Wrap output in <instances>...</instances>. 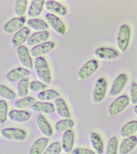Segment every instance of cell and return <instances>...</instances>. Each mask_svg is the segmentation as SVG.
<instances>
[{
  "label": "cell",
  "instance_id": "1",
  "mask_svg": "<svg viewBox=\"0 0 137 154\" xmlns=\"http://www.w3.org/2000/svg\"><path fill=\"white\" fill-rule=\"evenodd\" d=\"M34 69L38 79L42 82L49 85L51 76L46 60L43 57L36 58L34 61Z\"/></svg>",
  "mask_w": 137,
  "mask_h": 154
},
{
  "label": "cell",
  "instance_id": "2",
  "mask_svg": "<svg viewBox=\"0 0 137 154\" xmlns=\"http://www.w3.org/2000/svg\"><path fill=\"white\" fill-rule=\"evenodd\" d=\"M130 36V29L128 25H121L119 29L116 38L117 47L121 52L123 53L127 49Z\"/></svg>",
  "mask_w": 137,
  "mask_h": 154
},
{
  "label": "cell",
  "instance_id": "3",
  "mask_svg": "<svg viewBox=\"0 0 137 154\" xmlns=\"http://www.w3.org/2000/svg\"><path fill=\"white\" fill-rule=\"evenodd\" d=\"M129 98L126 95H122L117 97L108 107V115L114 116L121 112L129 104Z\"/></svg>",
  "mask_w": 137,
  "mask_h": 154
},
{
  "label": "cell",
  "instance_id": "4",
  "mask_svg": "<svg viewBox=\"0 0 137 154\" xmlns=\"http://www.w3.org/2000/svg\"><path fill=\"white\" fill-rule=\"evenodd\" d=\"M1 135L5 139L10 141H22L27 138V134L23 130L18 128H9L3 129Z\"/></svg>",
  "mask_w": 137,
  "mask_h": 154
},
{
  "label": "cell",
  "instance_id": "5",
  "mask_svg": "<svg viewBox=\"0 0 137 154\" xmlns=\"http://www.w3.org/2000/svg\"><path fill=\"white\" fill-rule=\"evenodd\" d=\"M107 88L106 80L101 78L96 82L92 94V101L95 104L101 102L105 97Z\"/></svg>",
  "mask_w": 137,
  "mask_h": 154
},
{
  "label": "cell",
  "instance_id": "6",
  "mask_svg": "<svg viewBox=\"0 0 137 154\" xmlns=\"http://www.w3.org/2000/svg\"><path fill=\"white\" fill-rule=\"evenodd\" d=\"M45 19L48 26H50L55 33L62 37L64 35L65 26L58 17L49 13L45 15Z\"/></svg>",
  "mask_w": 137,
  "mask_h": 154
},
{
  "label": "cell",
  "instance_id": "7",
  "mask_svg": "<svg viewBox=\"0 0 137 154\" xmlns=\"http://www.w3.org/2000/svg\"><path fill=\"white\" fill-rule=\"evenodd\" d=\"M98 66V63L95 60H91L88 61L78 72V79L80 80L88 79L96 72Z\"/></svg>",
  "mask_w": 137,
  "mask_h": 154
},
{
  "label": "cell",
  "instance_id": "8",
  "mask_svg": "<svg viewBox=\"0 0 137 154\" xmlns=\"http://www.w3.org/2000/svg\"><path fill=\"white\" fill-rule=\"evenodd\" d=\"M94 56L98 60L103 61H113L119 56L118 53L113 48H101L95 51Z\"/></svg>",
  "mask_w": 137,
  "mask_h": 154
},
{
  "label": "cell",
  "instance_id": "9",
  "mask_svg": "<svg viewBox=\"0 0 137 154\" xmlns=\"http://www.w3.org/2000/svg\"><path fill=\"white\" fill-rule=\"evenodd\" d=\"M26 19L24 17H17L8 21L3 27L4 33L11 35L18 31L22 28L26 23Z\"/></svg>",
  "mask_w": 137,
  "mask_h": 154
},
{
  "label": "cell",
  "instance_id": "10",
  "mask_svg": "<svg viewBox=\"0 0 137 154\" xmlns=\"http://www.w3.org/2000/svg\"><path fill=\"white\" fill-rule=\"evenodd\" d=\"M16 53L17 56L21 64L26 69H32L33 63L27 48L25 46L21 45L17 48Z\"/></svg>",
  "mask_w": 137,
  "mask_h": 154
},
{
  "label": "cell",
  "instance_id": "11",
  "mask_svg": "<svg viewBox=\"0 0 137 154\" xmlns=\"http://www.w3.org/2000/svg\"><path fill=\"white\" fill-rule=\"evenodd\" d=\"M127 77L126 74L119 75L114 79L109 90L110 97H114L119 94L123 90L127 82Z\"/></svg>",
  "mask_w": 137,
  "mask_h": 154
},
{
  "label": "cell",
  "instance_id": "12",
  "mask_svg": "<svg viewBox=\"0 0 137 154\" xmlns=\"http://www.w3.org/2000/svg\"><path fill=\"white\" fill-rule=\"evenodd\" d=\"M55 43L51 42H45L33 47L30 50L31 56L33 58L42 57L48 54L54 49Z\"/></svg>",
  "mask_w": 137,
  "mask_h": 154
},
{
  "label": "cell",
  "instance_id": "13",
  "mask_svg": "<svg viewBox=\"0 0 137 154\" xmlns=\"http://www.w3.org/2000/svg\"><path fill=\"white\" fill-rule=\"evenodd\" d=\"M46 10L50 14L56 16L64 17L67 14V10L63 5L54 1H47L44 3Z\"/></svg>",
  "mask_w": 137,
  "mask_h": 154
},
{
  "label": "cell",
  "instance_id": "14",
  "mask_svg": "<svg viewBox=\"0 0 137 154\" xmlns=\"http://www.w3.org/2000/svg\"><path fill=\"white\" fill-rule=\"evenodd\" d=\"M30 34V29L24 27L19 30L13 36L11 41L12 46L14 49L17 48L23 44L28 39Z\"/></svg>",
  "mask_w": 137,
  "mask_h": 154
},
{
  "label": "cell",
  "instance_id": "15",
  "mask_svg": "<svg viewBox=\"0 0 137 154\" xmlns=\"http://www.w3.org/2000/svg\"><path fill=\"white\" fill-rule=\"evenodd\" d=\"M31 74L28 69L23 67H19L10 71L6 76V79L9 83L16 82Z\"/></svg>",
  "mask_w": 137,
  "mask_h": 154
},
{
  "label": "cell",
  "instance_id": "16",
  "mask_svg": "<svg viewBox=\"0 0 137 154\" xmlns=\"http://www.w3.org/2000/svg\"><path fill=\"white\" fill-rule=\"evenodd\" d=\"M36 123L43 135L46 137L52 136L53 134L52 127L42 114L39 113L37 116Z\"/></svg>",
  "mask_w": 137,
  "mask_h": 154
},
{
  "label": "cell",
  "instance_id": "17",
  "mask_svg": "<svg viewBox=\"0 0 137 154\" xmlns=\"http://www.w3.org/2000/svg\"><path fill=\"white\" fill-rule=\"evenodd\" d=\"M32 116L29 112L22 110L14 109L9 112L8 117L13 122L22 123L28 121Z\"/></svg>",
  "mask_w": 137,
  "mask_h": 154
},
{
  "label": "cell",
  "instance_id": "18",
  "mask_svg": "<svg viewBox=\"0 0 137 154\" xmlns=\"http://www.w3.org/2000/svg\"><path fill=\"white\" fill-rule=\"evenodd\" d=\"M50 37V34L47 31L35 32L27 39V45L30 47L36 46L46 42Z\"/></svg>",
  "mask_w": 137,
  "mask_h": 154
},
{
  "label": "cell",
  "instance_id": "19",
  "mask_svg": "<svg viewBox=\"0 0 137 154\" xmlns=\"http://www.w3.org/2000/svg\"><path fill=\"white\" fill-rule=\"evenodd\" d=\"M74 140V134L72 130H68L64 132L61 145L62 150L66 154L69 153L72 151Z\"/></svg>",
  "mask_w": 137,
  "mask_h": 154
},
{
  "label": "cell",
  "instance_id": "20",
  "mask_svg": "<svg viewBox=\"0 0 137 154\" xmlns=\"http://www.w3.org/2000/svg\"><path fill=\"white\" fill-rule=\"evenodd\" d=\"M31 109L33 111L46 114H53L55 111L54 104L49 102H35Z\"/></svg>",
  "mask_w": 137,
  "mask_h": 154
},
{
  "label": "cell",
  "instance_id": "21",
  "mask_svg": "<svg viewBox=\"0 0 137 154\" xmlns=\"http://www.w3.org/2000/svg\"><path fill=\"white\" fill-rule=\"evenodd\" d=\"M55 110L58 115L63 119H70L71 115L69 109L64 100L61 97L55 100L54 102Z\"/></svg>",
  "mask_w": 137,
  "mask_h": 154
},
{
  "label": "cell",
  "instance_id": "22",
  "mask_svg": "<svg viewBox=\"0 0 137 154\" xmlns=\"http://www.w3.org/2000/svg\"><path fill=\"white\" fill-rule=\"evenodd\" d=\"M137 140L135 136L132 135L125 138L120 144L119 154H128L135 147Z\"/></svg>",
  "mask_w": 137,
  "mask_h": 154
},
{
  "label": "cell",
  "instance_id": "23",
  "mask_svg": "<svg viewBox=\"0 0 137 154\" xmlns=\"http://www.w3.org/2000/svg\"><path fill=\"white\" fill-rule=\"evenodd\" d=\"M89 139L91 146L97 154H102L104 151L103 140L99 135L93 132L90 133Z\"/></svg>",
  "mask_w": 137,
  "mask_h": 154
},
{
  "label": "cell",
  "instance_id": "24",
  "mask_svg": "<svg viewBox=\"0 0 137 154\" xmlns=\"http://www.w3.org/2000/svg\"><path fill=\"white\" fill-rule=\"evenodd\" d=\"M49 142L48 138H41L36 141L29 152V154H42Z\"/></svg>",
  "mask_w": 137,
  "mask_h": 154
},
{
  "label": "cell",
  "instance_id": "25",
  "mask_svg": "<svg viewBox=\"0 0 137 154\" xmlns=\"http://www.w3.org/2000/svg\"><path fill=\"white\" fill-rule=\"evenodd\" d=\"M44 1L43 0H34L32 1L27 11L29 18H35L39 16L42 10Z\"/></svg>",
  "mask_w": 137,
  "mask_h": 154
},
{
  "label": "cell",
  "instance_id": "26",
  "mask_svg": "<svg viewBox=\"0 0 137 154\" xmlns=\"http://www.w3.org/2000/svg\"><path fill=\"white\" fill-rule=\"evenodd\" d=\"M137 131V122L133 120L129 122L120 130V135L121 138H126L134 134Z\"/></svg>",
  "mask_w": 137,
  "mask_h": 154
},
{
  "label": "cell",
  "instance_id": "27",
  "mask_svg": "<svg viewBox=\"0 0 137 154\" xmlns=\"http://www.w3.org/2000/svg\"><path fill=\"white\" fill-rule=\"evenodd\" d=\"M27 25L28 29L36 32L46 31L49 26L44 20L40 19H31L27 21Z\"/></svg>",
  "mask_w": 137,
  "mask_h": 154
},
{
  "label": "cell",
  "instance_id": "28",
  "mask_svg": "<svg viewBox=\"0 0 137 154\" xmlns=\"http://www.w3.org/2000/svg\"><path fill=\"white\" fill-rule=\"evenodd\" d=\"M60 96V94L56 90L50 89L39 92L37 96V98L40 102H49L55 100Z\"/></svg>",
  "mask_w": 137,
  "mask_h": 154
},
{
  "label": "cell",
  "instance_id": "29",
  "mask_svg": "<svg viewBox=\"0 0 137 154\" xmlns=\"http://www.w3.org/2000/svg\"><path fill=\"white\" fill-rule=\"evenodd\" d=\"M74 126V121L70 119H64L58 122L55 125V131L61 133L71 129Z\"/></svg>",
  "mask_w": 137,
  "mask_h": 154
},
{
  "label": "cell",
  "instance_id": "30",
  "mask_svg": "<svg viewBox=\"0 0 137 154\" xmlns=\"http://www.w3.org/2000/svg\"><path fill=\"white\" fill-rule=\"evenodd\" d=\"M29 82V78L28 77L23 78L19 81L17 87V94L20 98H23L27 96Z\"/></svg>",
  "mask_w": 137,
  "mask_h": 154
},
{
  "label": "cell",
  "instance_id": "31",
  "mask_svg": "<svg viewBox=\"0 0 137 154\" xmlns=\"http://www.w3.org/2000/svg\"><path fill=\"white\" fill-rule=\"evenodd\" d=\"M35 102V99L33 97H26L17 101L14 104V107L17 109H26L33 105Z\"/></svg>",
  "mask_w": 137,
  "mask_h": 154
},
{
  "label": "cell",
  "instance_id": "32",
  "mask_svg": "<svg viewBox=\"0 0 137 154\" xmlns=\"http://www.w3.org/2000/svg\"><path fill=\"white\" fill-rule=\"evenodd\" d=\"M16 97V94L5 85L0 84V97L8 100H13Z\"/></svg>",
  "mask_w": 137,
  "mask_h": 154
},
{
  "label": "cell",
  "instance_id": "33",
  "mask_svg": "<svg viewBox=\"0 0 137 154\" xmlns=\"http://www.w3.org/2000/svg\"><path fill=\"white\" fill-rule=\"evenodd\" d=\"M27 1L18 0L15 1L14 13L17 17H23L25 14L27 5Z\"/></svg>",
  "mask_w": 137,
  "mask_h": 154
},
{
  "label": "cell",
  "instance_id": "34",
  "mask_svg": "<svg viewBox=\"0 0 137 154\" xmlns=\"http://www.w3.org/2000/svg\"><path fill=\"white\" fill-rule=\"evenodd\" d=\"M118 141L116 137L111 138L108 141L105 150V154H117Z\"/></svg>",
  "mask_w": 137,
  "mask_h": 154
},
{
  "label": "cell",
  "instance_id": "35",
  "mask_svg": "<svg viewBox=\"0 0 137 154\" xmlns=\"http://www.w3.org/2000/svg\"><path fill=\"white\" fill-rule=\"evenodd\" d=\"M49 86L47 84L41 82L33 81L31 82L29 85L28 88L32 92H41L48 88Z\"/></svg>",
  "mask_w": 137,
  "mask_h": 154
},
{
  "label": "cell",
  "instance_id": "36",
  "mask_svg": "<svg viewBox=\"0 0 137 154\" xmlns=\"http://www.w3.org/2000/svg\"><path fill=\"white\" fill-rule=\"evenodd\" d=\"M8 115V106L4 100H0V124L4 123Z\"/></svg>",
  "mask_w": 137,
  "mask_h": 154
},
{
  "label": "cell",
  "instance_id": "37",
  "mask_svg": "<svg viewBox=\"0 0 137 154\" xmlns=\"http://www.w3.org/2000/svg\"><path fill=\"white\" fill-rule=\"evenodd\" d=\"M62 150L61 143L56 142L50 144L43 154H60Z\"/></svg>",
  "mask_w": 137,
  "mask_h": 154
},
{
  "label": "cell",
  "instance_id": "38",
  "mask_svg": "<svg viewBox=\"0 0 137 154\" xmlns=\"http://www.w3.org/2000/svg\"><path fill=\"white\" fill-rule=\"evenodd\" d=\"M129 100L133 105L137 103V85L136 83L132 82L129 89Z\"/></svg>",
  "mask_w": 137,
  "mask_h": 154
},
{
  "label": "cell",
  "instance_id": "39",
  "mask_svg": "<svg viewBox=\"0 0 137 154\" xmlns=\"http://www.w3.org/2000/svg\"><path fill=\"white\" fill-rule=\"evenodd\" d=\"M71 154H96L93 150L85 148H77L72 150Z\"/></svg>",
  "mask_w": 137,
  "mask_h": 154
},
{
  "label": "cell",
  "instance_id": "40",
  "mask_svg": "<svg viewBox=\"0 0 137 154\" xmlns=\"http://www.w3.org/2000/svg\"><path fill=\"white\" fill-rule=\"evenodd\" d=\"M133 114H134V115L135 116H137V105H135V106L134 108H133Z\"/></svg>",
  "mask_w": 137,
  "mask_h": 154
},
{
  "label": "cell",
  "instance_id": "41",
  "mask_svg": "<svg viewBox=\"0 0 137 154\" xmlns=\"http://www.w3.org/2000/svg\"></svg>",
  "mask_w": 137,
  "mask_h": 154
}]
</instances>
